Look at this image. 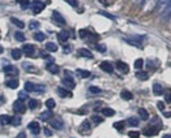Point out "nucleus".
<instances>
[{
	"mask_svg": "<svg viewBox=\"0 0 171 138\" xmlns=\"http://www.w3.org/2000/svg\"><path fill=\"white\" fill-rule=\"evenodd\" d=\"M90 130H92V125L88 120H84L79 127V132L81 134H88V133H90Z\"/></svg>",
	"mask_w": 171,
	"mask_h": 138,
	"instance_id": "nucleus-5",
	"label": "nucleus"
},
{
	"mask_svg": "<svg viewBox=\"0 0 171 138\" xmlns=\"http://www.w3.org/2000/svg\"><path fill=\"white\" fill-rule=\"evenodd\" d=\"M158 132H160V127L150 125V127L145 128V129L142 130V133H144V136H146V137H154V136L158 134Z\"/></svg>",
	"mask_w": 171,
	"mask_h": 138,
	"instance_id": "nucleus-4",
	"label": "nucleus"
},
{
	"mask_svg": "<svg viewBox=\"0 0 171 138\" xmlns=\"http://www.w3.org/2000/svg\"><path fill=\"white\" fill-rule=\"evenodd\" d=\"M127 124H128L129 127H138V120L136 117H129L128 120H127Z\"/></svg>",
	"mask_w": 171,
	"mask_h": 138,
	"instance_id": "nucleus-31",
	"label": "nucleus"
},
{
	"mask_svg": "<svg viewBox=\"0 0 171 138\" xmlns=\"http://www.w3.org/2000/svg\"><path fill=\"white\" fill-rule=\"evenodd\" d=\"M39 100H37V99H30L29 100V108L30 110H37L38 107H39Z\"/></svg>",
	"mask_w": 171,
	"mask_h": 138,
	"instance_id": "nucleus-21",
	"label": "nucleus"
},
{
	"mask_svg": "<svg viewBox=\"0 0 171 138\" xmlns=\"http://www.w3.org/2000/svg\"><path fill=\"white\" fill-rule=\"evenodd\" d=\"M157 107H158V110H160V111H164V103L163 102H158L157 103Z\"/></svg>",
	"mask_w": 171,
	"mask_h": 138,
	"instance_id": "nucleus-47",
	"label": "nucleus"
},
{
	"mask_svg": "<svg viewBox=\"0 0 171 138\" xmlns=\"http://www.w3.org/2000/svg\"><path fill=\"white\" fill-rule=\"evenodd\" d=\"M138 115H140V117L142 119V120H148V119H149V114H148V111L145 108L138 110Z\"/></svg>",
	"mask_w": 171,
	"mask_h": 138,
	"instance_id": "nucleus-27",
	"label": "nucleus"
},
{
	"mask_svg": "<svg viewBox=\"0 0 171 138\" xmlns=\"http://www.w3.org/2000/svg\"><path fill=\"white\" fill-rule=\"evenodd\" d=\"M28 127H29L30 132H31V133H33L34 136H38V133L41 132V127H39V124H38L37 121H31V123L28 125Z\"/></svg>",
	"mask_w": 171,
	"mask_h": 138,
	"instance_id": "nucleus-11",
	"label": "nucleus"
},
{
	"mask_svg": "<svg viewBox=\"0 0 171 138\" xmlns=\"http://www.w3.org/2000/svg\"><path fill=\"white\" fill-rule=\"evenodd\" d=\"M64 51H65V54H69V51H71V47H65Z\"/></svg>",
	"mask_w": 171,
	"mask_h": 138,
	"instance_id": "nucleus-53",
	"label": "nucleus"
},
{
	"mask_svg": "<svg viewBox=\"0 0 171 138\" xmlns=\"http://www.w3.org/2000/svg\"><path fill=\"white\" fill-rule=\"evenodd\" d=\"M20 124H21V117H18V116L12 117V123H11V125H13V127H18Z\"/></svg>",
	"mask_w": 171,
	"mask_h": 138,
	"instance_id": "nucleus-35",
	"label": "nucleus"
},
{
	"mask_svg": "<svg viewBox=\"0 0 171 138\" xmlns=\"http://www.w3.org/2000/svg\"><path fill=\"white\" fill-rule=\"evenodd\" d=\"M17 2L18 3H20V5H21V8L22 9H25V8H28L29 7V0H17Z\"/></svg>",
	"mask_w": 171,
	"mask_h": 138,
	"instance_id": "nucleus-38",
	"label": "nucleus"
},
{
	"mask_svg": "<svg viewBox=\"0 0 171 138\" xmlns=\"http://www.w3.org/2000/svg\"><path fill=\"white\" fill-rule=\"evenodd\" d=\"M48 121H50V125L56 130H60V129H63V127H64V121H63L61 117H59V116L52 117L51 120H48Z\"/></svg>",
	"mask_w": 171,
	"mask_h": 138,
	"instance_id": "nucleus-3",
	"label": "nucleus"
},
{
	"mask_svg": "<svg viewBox=\"0 0 171 138\" xmlns=\"http://www.w3.org/2000/svg\"><path fill=\"white\" fill-rule=\"evenodd\" d=\"M21 56H22V52H21V50H13L12 51V58H13L15 60H18V59H21Z\"/></svg>",
	"mask_w": 171,
	"mask_h": 138,
	"instance_id": "nucleus-30",
	"label": "nucleus"
},
{
	"mask_svg": "<svg viewBox=\"0 0 171 138\" xmlns=\"http://www.w3.org/2000/svg\"><path fill=\"white\" fill-rule=\"evenodd\" d=\"M101 69H102L103 72H106V73H112L114 72V67H112L111 63H109V61L101 63Z\"/></svg>",
	"mask_w": 171,
	"mask_h": 138,
	"instance_id": "nucleus-13",
	"label": "nucleus"
},
{
	"mask_svg": "<svg viewBox=\"0 0 171 138\" xmlns=\"http://www.w3.org/2000/svg\"><path fill=\"white\" fill-rule=\"evenodd\" d=\"M136 77L138 78V80H148V77H149V74L146 73V72H138V73H136Z\"/></svg>",
	"mask_w": 171,
	"mask_h": 138,
	"instance_id": "nucleus-34",
	"label": "nucleus"
},
{
	"mask_svg": "<svg viewBox=\"0 0 171 138\" xmlns=\"http://www.w3.org/2000/svg\"><path fill=\"white\" fill-rule=\"evenodd\" d=\"M34 89H35V84L25 82V91H26V93H33Z\"/></svg>",
	"mask_w": 171,
	"mask_h": 138,
	"instance_id": "nucleus-28",
	"label": "nucleus"
},
{
	"mask_svg": "<svg viewBox=\"0 0 171 138\" xmlns=\"http://www.w3.org/2000/svg\"><path fill=\"white\" fill-rule=\"evenodd\" d=\"M34 39H35L37 42H42V41L46 39V35L43 34V33H39V31H38V33L34 34Z\"/></svg>",
	"mask_w": 171,
	"mask_h": 138,
	"instance_id": "nucleus-32",
	"label": "nucleus"
},
{
	"mask_svg": "<svg viewBox=\"0 0 171 138\" xmlns=\"http://www.w3.org/2000/svg\"><path fill=\"white\" fill-rule=\"evenodd\" d=\"M18 98H20V100H22V99H26V98H28V94L25 93V91H21L20 94H18Z\"/></svg>",
	"mask_w": 171,
	"mask_h": 138,
	"instance_id": "nucleus-46",
	"label": "nucleus"
},
{
	"mask_svg": "<svg viewBox=\"0 0 171 138\" xmlns=\"http://www.w3.org/2000/svg\"><path fill=\"white\" fill-rule=\"evenodd\" d=\"M13 110H15V112H17V114H24L26 107H25V103L22 102V100L18 99L13 103Z\"/></svg>",
	"mask_w": 171,
	"mask_h": 138,
	"instance_id": "nucleus-8",
	"label": "nucleus"
},
{
	"mask_svg": "<svg viewBox=\"0 0 171 138\" xmlns=\"http://www.w3.org/2000/svg\"><path fill=\"white\" fill-rule=\"evenodd\" d=\"M2 52H3V47H2V46H0V54H2Z\"/></svg>",
	"mask_w": 171,
	"mask_h": 138,
	"instance_id": "nucleus-57",
	"label": "nucleus"
},
{
	"mask_svg": "<svg viewBox=\"0 0 171 138\" xmlns=\"http://www.w3.org/2000/svg\"><path fill=\"white\" fill-rule=\"evenodd\" d=\"M164 116H166V117H170V116H171V112H164Z\"/></svg>",
	"mask_w": 171,
	"mask_h": 138,
	"instance_id": "nucleus-54",
	"label": "nucleus"
},
{
	"mask_svg": "<svg viewBox=\"0 0 171 138\" xmlns=\"http://www.w3.org/2000/svg\"><path fill=\"white\" fill-rule=\"evenodd\" d=\"M45 3L43 2H39V0H35V2H33V4H31V9H33L34 13H41V12L45 9Z\"/></svg>",
	"mask_w": 171,
	"mask_h": 138,
	"instance_id": "nucleus-7",
	"label": "nucleus"
},
{
	"mask_svg": "<svg viewBox=\"0 0 171 138\" xmlns=\"http://www.w3.org/2000/svg\"><path fill=\"white\" fill-rule=\"evenodd\" d=\"M45 134H46V136H48V137H50V136H52V134H51V132H50L47 128H45Z\"/></svg>",
	"mask_w": 171,
	"mask_h": 138,
	"instance_id": "nucleus-52",
	"label": "nucleus"
},
{
	"mask_svg": "<svg viewBox=\"0 0 171 138\" xmlns=\"http://www.w3.org/2000/svg\"><path fill=\"white\" fill-rule=\"evenodd\" d=\"M46 69H47V71H48L50 73H52V74H58V73H59V71H60L59 67L56 65L55 63H51V64H47V65H46Z\"/></svg>",
	"mask_w": 171,
	"mask_h": 138,
	"instance_id": "nucleus-14",
	"label": "nucleus"
},
{
	"mask_svg": "<svg viewBox=\"0 0 171 138\" xmlns=\"http://www.w3.org/2000/svg\"><path fill=\"white\" fill-rule=\"evenodd\" d=\"M142 2H144V0H133V3H137V4L138 3H142Z\"/></svg>",
	"mask_w": 171,
	"mask_h": 138,
	"instance_id": "nucleus-55",
	"label": "nucleus"
},
{
	"mask_svg": "<svg viewBox=\"0 0 171 138\" xmlns=\"http://www.w3.org/2000/svg\"><path fill=\"white\" fill-rule=\"evenodd\" d=\"M92 120L96 123V124H101L103 121V117H101V116H97V115H93V117H92Z\"/></svg>",
	"mask_w": 171,
	"mask_h": 138,
	"instance_id": "nucleus-39",
	"label": "nucleus"
},
{
	"mask_svg": "<svg viewBox=\"0 0 171 138\" xmlns=\"http://www.w3.org/2000/svg\"><path fill=\"white\" fill-rule=\"evenodd\" d=\"M22 51L26 54V55H34V52H35V46H33V45H24Z\"/></svg>",
	"mask_w": 171,
	"mask_h": 138,
	"instance_id": "nucleus-15",
	"label": "nucleus"
},
{
	"mask_svg": "<svg viewBox=\"0 0 171 138\" xmlns=\"http://www.w3.org/2000/svg\"><path fill=\"white\" fill-rule=\"evenodd\" d=\"M79 55L80 56H84V58H88V59H93V54L86 48H80L79 50Z\"/></svg>",
	"mask_w": 171,
	"mask_h": 138,
	"instance_id": "nucleus-17",
	"label": "nucleus"
},
{
	"mask_svg": "<svg viewBox=\"0 0 171 138\" xmlns=\"http://www.w3.org/2000/svg\"><path fill=\"white\" fill-rule=\"evenodd\" d=\"M163 138H171V136H170V134H164Z\"/></svg>",
	"mask_w": 171,
	"mask_h": 138,
	"instance_id": "nucleus-56",
	"label": "nucleus"
},
{
	"mask_svg": "<svg viewBox=\"0 0 171 138\" xmlns=\"http://www.w3.org/2000/svg\"><path fill=\"white\" fill-rule=\"evenodd\" d=\"M45 90H46V86H45V85H35V89H34V91L43 93Z\"/></svg>",
	"mask_w": 171,
	"mask_h": 138,
	"instance_id": "nucleus-41",
	"label": "nucleus"
},
{
	"mask_svg": "<svg viewBox=\"0 0 171 138\" xmlns=\"http://www.w3.org/2000/svg\"><path fill=\"white\" fill-rule=\"evenodd\" d=\"M124 127H125V121H116L114 124V128L118 129V130H123Z\"/></svg>",
	"mask_w": 171,
	"mask_h": 138,
	"instance_id": "nucleus-33",
	"label": "nucleus"
},
{
	"mask_svg": "<svg viewBox=\"0 0 171 138\" xmlns=\"http://www.w3.org/2000/svg\"><path fill=\"white\" fill-rule=\"evenodd\" d=\"M16 138H26V133H25V132H21V133H18L16 136Z\"/></svg>",
	"mask_w": 171,
	"mask_h": 138,
	"instance_id": "nucleus-50",
	"label": "nucleus"
},
{
	"mask_svg": "<svg viewBox=\"0 0 171 138\" xmlns=\"http://www.w3.org/2000/svg\"><path fill=\"white\" fill-rule=\"evenodd\" d=\"M12 123V117L8 115H2L0 116V124L2 125H11Z\"/></svg>",
	"mask_w": 171,
	"mask_h": 138,
	"instance_id": "nucleus-18",
	"label": "nucleus"
},
{
	"mask_svg": "<svg viewBox=\"0 0 171 138\" xmlns=\"http://www.w3.org/2000/svg\"><path fill=\"white\" fill-rule=\"evenodd\" d=\"M89 90H90V93H94V94L101 93V89H99V87H96V86H90Z\"/></svg>",
	"mask_w": 171,
	"mask_h": 138,
	"instance_id": "nucleus-44",
	"label": "nucleus"
},
{
	"mask_svg": "<svg viewBox=\"0 0 171 138\" xmlns=\"http://www.w3.org/2000/svg\"><path fill=\"white\" fill-rule=\"evenodd\" d=\"M166 102L171 103V94H166Z\"/></svg>",
	"mask_w": 171,
	"mask_h": 138,
	"instance_id": "nucleus-51",
	"label": "nucleus"
},
{
	"mask_svg": "<svg viewBox=\"0 0 171 138\" xmlns=\"http://www.w3.org/2000/svg\"><path fill=\"white\" fill-rule=\"evenodd\" d=\"M71 72H68V71H65V77L63 78V85L64 86H67V87H69V89H74L76 87V84H74V80L72 78V76L69 74Z\"/></svg>",
	"mask_w": 171,
	"mask_h": 138,
	"instance_id": "nucleus-2",
	"label": "nucleus"
},
{
	"mask_svg": "<svg viewBox=\"0 0 171 138\" xmlns=\"http://www.w3.org/2000/svg\"><path fill=\"white\" fill-rule=\"evenodd\" d=\"M55 100L54 99H48V100H46V107L48 108V110H52L54 107H55Z\"/></svg>",
	"mask_w": 171,
	"mask_h": 138,
	"instance_id": "nucleus-37",
	"label": "nucleus"
},
{
	"mask_svg": "<svg viewBox=\"0 0 171 138\" xmlns=\"http://www.w3.org/2000/svg\"><path fill=\"white\" fill-rule=\"evenodd\" d=\"M76 73H77L79 76L82 77V78L90 77V72H89V71H84V69H77V71H76Z\"/></svg>",
	"mask_w": 171,
	"mask_h": 138,
	"instance_id": "nucleus-23",
	"label": "nucleus"
},
{
	"mask_svg": "<svg viewBox=\"0 0 171 138\" xmlns=\"http://www.w3.org/2000/svg\"><path fill=\"white\" fill-rule=\"evenodd\" d=\"M52 20H54V22H55L56 25H59V26H64V25H65L64 17H63V16L59 13V12H56V11L52 12Z\"/></svg>",
	"mask_w": 171,
	"mask_h": 138,
	"instance_id": "nucleus-6",
	"label": "nucleus"
},
{
	"mask_svg": "<svg viewBox=\"0 0 171 138\" xmlns=\"http://www.w3.org/2000/svg\"><path fill=\"white\" fill-rule=\"evenodd\" d=\"M56 93L59 94L60 98H71L72 97V93L67 89H64V87H58V89H56Z\"/></svg>",
	"mask_w": 171,
	"mask_h": 138,
	"instance_id": "nucleus-12",
	"label": "nucleus"
},
{
	"mask_svg": "<svg viewBox=\"0 0 171 138\" xmlns=\"http://www.w3.org/2000/svg\"><path fill=\"white\" fill-rule=\"evenodd\" d=\"M5 84H7V86L9 87V89H17L18 87V81L17 80H8Z\"/></svg>",
	"mask_w": 171,
	"mask_h": 138,
	"instance_id": "nucleus-24",
	"label": "nucleus"
},
{
	"mask_svg": "<svg viewBox=\"0 0 171 138\" xmlns=\"http://www.w3.org/2000/svg\"><path fill=\"white\" fill-rule=\"evenodd\" d=\"M29 28H30L31 30H34V29H37V28H39V22H37V21H31L30 25H29Z\"/></svg>",
	"mask_w": 171,
	"mask_h": 138,
	"instance_id": "nucleus-42",
	"label": "nucleus"
},
{
	"mask_svg": "<svg viewBox=\"0 0 171 138\" xmlns=\"http://www.w3.org/2000/svg\"><path fill=\"white\" fill-rule=\"evenodd\" d=\"M128 136H129V138H138L140 137V133H138V132H129Z\"/></svg>",
	"mask_w": 171,
	"mask_h": 138,
	"instance_id": "nucleus-43",
	"label": "nucleus"
},
{
	"mask_svg": "<svg viewBox=\"0 0 171 138\" xmlns=\"http://www.w3.org/2000/svg\"><path fill=\"white\" fill-rule=\"evenodd\" d=\"M2 100H4V98H3V97H0V102H2Z\"/></svg>",
	"mask_w": 171,
	"mask_h": 138,
	"instance_id": "nucleus-58",
	"label": "nucleus"
},
{
	"mask_svg": "<svg viewBox=\"0 0 171 138\" xmlns=\"http://www.w3.org/2000/svg\"><path fill=\"white\" fill-rule=\"evenodd\" d=\"M65 2H67L69 5H72V7H77V5H79L77 0H65Z\"/></svg>",
	"mask_w": 171,
	"mask_h": 138,
	"instance_id": "nucleus-45",
	"label": "nucleus"
},
{
	"mask_svg": "<svg viewBox=\"0 0 171 138\" xmlns=\"http://www.w3.org/2000/svg\"><path fill=\"white\" fill-rule=\"evenodd\" d=\"M11 21H12V24H13V25H16V26H17V28H20V29H22V28L25 26V24H24L22 21H20V20H18V18L12 17V18H11Z\"/></svg>",
	"mask_w": 171,
	"mask_h": 138,
	"instance_id": "nucleus-29",
	"label": "nucleus"
},
{
	"mask_svg": "<svg viewBox=\"0 0 171 138\" xmlns=\"http://www.w3.org/2000/svg\"><path fill=\"white\" fill-rule=\"evenodd\" d=\"M97 50H98V51H101V52H105L106 51V47L103 45H97Z\"/></svg>",
	"mask_w": 171,
	"mask_h": 138,
	"instance_id": "nucleus-49",
	"label": "nucleus"
},
{
	"mask_svg": "<svg viewBox=\"0 0 171 138\" xmlns=\"http://www.w3.org/2000/svg\"><path fill=\"white\" fill-rule=\"evenodd\" d=\"M115 67H116L118 71L122 72V73H128L129 72V65L125 64V63H123V61H116Z\"/></svg>",
	"mask_w": 171,
	"mask_h": 138,
	"instance_id": "nucleus-10",
	"label": "nucleus"
},
{
	"mask_svg": "<svg viewBox=\"0 0 171 138\" xmlns=\"http://www.w3.org/2000/svg\"><path fill=\"white\" fill-rule=\"evenodd\" d=\"M157 11L160 13L161 18L169 20L171 17V0H160L157 5Z\"/></svg>",
	"mask_w": 171,
	"mask_h": 138,
	"instance_id": "nucleus-1",
	"label": "nucleus"
},
{
	"mask_svg": "<svg viewBox=\"0 0 171 138\" xmlns=\"http://www.w3.org/2000/svg\"><path fill=\"white\" fill-rule=\"evenodd\" d=\"M46 50L50 51V52H56V51H58V46H56L55 43H52V42H48V43H46Z\"/></svg>",
	"mask_w": 171,
	"mask_h": 138,
	"instance_id": "nucleus-22",
	"label": "nucleus"
},
{
	"mask_svg": "<svg viewBox=\"0 0 171 138\" xmlns=\"http://www.w3.org/2000/svg\"><path fill=\"white\" fill-rule=\"evenodd\" d=\"M153 93H154V95H161V93H162V86H161V84L155 82V84L153 85Z\"/></svg>",
	"mask_w": 171,
	"mask_h": 138,
	"instance_id": "nucleus-25",
	"label": "nucleus"
},
{
	"mask_svg": "<svg viewBox=\"0 0 171 138\" xmlns=\"http://www.w3.org/2000/svg\"><path fill=\"white\" fill-rule=\"evenodd\" d=\"M41 119L42 120H51L52 119V112H51V110H48V111H45V112H42L41 114Z\"/></svg>",
	"mask_w": 171,
	"mask_h": 138,
	"instance_id": "nucleus-19",
	"label": "nucleus"
},
{
	"mask_svg": "<svg viewBox=\"0 0 171 138\" xmlns=\"http://www.w3.org/2000/svg\"><path fill=\"white\" fill-rule=\"evenodd\" d=\"M102 115H105L106 117H112L114 115H115V111H114L112 108H103L102 110Z\"/></svg>",
	"mask_w": 171,
	"mask_h": 138,
	"instance_id": "nucleus-26",
	"label": "nucleus"
},
{
	"mask_svg": "<svg viewBox=\"0 0 171 138\" xmlns=\"http://www.w3.org/2000/svg\"><path fill=\"white\" fill-rule=\"evenodd\" d=\"M68 38H69V33H68L67 30H63V31H60V33L58 34V39L61 43H65L68 41Z\"/></svg>",
	"mask_w": 171,
	"mask_h": 138,
	"instance_id": "nucleus-16",
	"label": "nucleus"
},
{
	"mask_svg": "<svg viewBox=\"0 0 171 138\" xmlns=\"http://www.w3.org/2000/svg\"><path fill=\"white\" fill-rule=\"evenodd\" d=\"M120 97H122L124 100H131L132 98H133V95H132V93L128 91V90H123L122 93H120Z\"/></svg>",
	"mask_w": 171,
	"mask_h": 138,
	"instance_id": "nucleus-20",
	"label": "nucleus"
},
{
	"mask_svg": "<svg viewBox=\"0 0 171 138\" xmlns=\"http://www.w3.org/2000/svg\"><path fill=\"white\" fill-rule=\"evenodd\" d=\"M15 38L18 41V42H25V35L21 33V31H17L15 34Z\"/></svg>",
	"mask_w": 171,
	"mask_h": 138,
	"instance_id": "nucleus-36",
	"label": "nucleus"
},
{
	"mask_svg": "<svg viewBox=\"0 0 171 138\" xmlns=\"http://www.w3.org/2000/svg\"><path fill=\"white\" fill-rule=\"evenodd\" d=\"M142 65H144V60H142V59H137V60L135 61V68H136V69L142 68Z\"/></svg>",
	"mask_w": 171,
	"mask_h": 138,
	"instance_id": "nucleus-40",
	"label": "nucleus"
},
{
	"mask_svg": "<svg viewBox=\"0 0 171 138\" xmlns=\"http://www.w3.org/2000/svg\"><path fill=\"white\" fill-rule=\"evenodd\" d=\"M24 68L26 69V71H29V72H37V68H33V67H29V65L24 64Z\"/></svg>",
	"mask_w": 171,
	"mask_h": 138,
	"instance_id": "nucleus-48",
	"label": "nucleus"
},
{
	"mask_svg": "<svg viewBox=\"0 0 171 138\" xmlns=\"http://www.w3.org/2000/svg\"><path fill=\"white\" fill-rule=\"evenodd\" d=\"M3 72L8 76H17L18 74V69L15 65H5L3 67Z\"/></svg>",
	"mask_w": 171,
	"mask_h": 138,
	"instance_id": "nucleus-9",
	"label": "nucleus"
}]
</instances>
